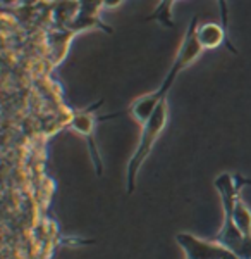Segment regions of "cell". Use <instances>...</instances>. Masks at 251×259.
<instances>
[{"instance_id": "6da1fadb", "label": "cell", "mask_w": 251, "mask_h": 259, "mask_svg": "<svg viewBox=\"0 0 251 259\" xmlns=\"http://www.w3.org/2000/svg\"><path fill=\"white\" fill-rule=\"evenodd\" d=\"M249 180L241 178L239 175L229 173L220 175L215 180V189L219 190L220 200H222L224 206V227L219 235L213 237V240L220 242L225 247L234 250L241 259H251V240L246 239L234 223V206H236V200L241 197V187L249 185Z\"/></svg>"}, {"instance_id": "7a4b0ae2", "label": "cell", "mask_w": 251, "mask_h": 259, "mask_svg": "<svg viewBox=\"0 0 251 259\" xmlns=\"http://www.w3.org/2000/svg\"><path fill=\"white\" fill-rule=\"evenodd\" d=\"M167 119H169V106H167V100H164V102L158 106V109L155 111V114L152 118L141 126V135H140V140H138L136 150L131 156V159H129L128 169H126V189H128V194L135 192L138 173H140L146 157L152 152L153 145L160 139L162 132H164V128L167 126Z\"/></svg>"}, {"instance_id": "3957f363", "label": "cell", "mask_w": 251, "mask_h": 259, "mask_svg": "<svg viewBox=\"0 0 251 259\" xmlns=\"http://www.w3.org/2000/svg\"><path fill=\"white\" fill-rule=\"evenodd\" d=\"M196 28H198V18L195 16V18L190 21V24H187L186 33H184L182 41H181V45H179V50H177V54H175L174 62H172V66H170L169 73L165 74L162 85L155 90V95H157L160 100L167 99V94H169V90L172 89L174 81L177 80L179 74H181L184 69L190 68V66L202 56L203 47L200 45L198 36H196Z\"/></svg>"}, {"instance_id": "277c9868", "label": "cell", "mask_w": 251, "mask_h": 259, "mask_svg": "<svg viewBox=\"0 0 251 259\" xmlns=\"http://www.w3.org/2000/svg\"><path fill=\"white\" fill-rule=\"evenodd\" d=\"M175 242L181 245L186 259H241L234 250L217 240H205L191 233L181 232L175 235Z\"/></svg>"}, {"instance_id": "5b68a950", "label": "cell", "mask_w": 251, "mask_h": 259, "mask_svg": "<svg viewBox=\"0 0 251 259\" xmlns=\"http://www.w3.org/2000/svg\"><path fill=\"white\" fill-rule=\"evenodd\" d=\"M102 104V100L93 106L86 107L83 111H76L69 123V128L78 132L83 139L86 140L88 144V150H90V156H91V161H93V166H95V171L97 175L103 173V162H102V157H100V152H98V147H97V140H95V126H97V119H95L93 112L98 109V106Z\"/></svg>"}, {"instance_id": "8992f818", "label": "cell", "mask_w": 251, "mask_h": 259, "mask_svg": "<svg viewBox=\"0 0 251 259\" xmlns=\"http://www.w3.org/2000/svg\"><path fill=\"white\" fill-rule=\"evenodd\" d=\"M103 7H105V0H78V12L66 30L69 33H79L100 28L107 33H112V28L105 26L100 19V12Z\"/></svg>"}, {"instance_id": "52a82bcc", "label": "cell", "mask_w": 251, "mask_h": 259, "mask_svg": "<svg viewBox=\"0 0 251 259\" xmlns=\"http://www.w3.org/2000/svg\"><path fill=\"white\" fill-rule=\"evenodd\" d=\"M196 36H198V41L203 47V50L217 49L224 44L225 47L229 49V52L237 54V49L234 47V44L231 41V38H229L227 31L222 28V24H217V23L198 24V28H196Z\"/></svg>"}, {"instance_id": "ba28073f", "label": "cell", "mask_w": 251, "mask_h": 259, "mask_svg": "<svg viewBox=\"0 0 251 259\" xmlns=\"http://www.w3.org/2000/svg\"><path fill=\"white\" fill-rule=\"evenodd\" d=\"M234 223L242 235L251 240V209L242 202L241 197L236 200V206H234Z\"/></svg>"}, {"instance_id": "9c48e42d", "label": "cell", "mask_w": 251, "mask_h": 259, "mask_svg": "<svg viewBox=\"0 0 251 259\" xmlns=\"http://www.w3.org/2000/svg\"><path fill=\"white\" fill-rule=\"evenodd\" d=\"M174 2L175 0H160L155 12L152 16H148L146 21H158L164 28H174V19H172Z\"/></svg>"}, {"instance_id": "30bf717a", "label": "cell", "mask_w": 251, "mask_h": 259, "mask_svg": "<svg viewBox=\"0 0 251 259\" xmlns=\"http://www.w3.org/2000/svg\"><path fill=\"white\" fill-rule=\"evenodd\" d=\"M220 14V24L229 35V0H215Z\"/></svg>"}, {"instance_id": "8fae6325", "label": "cell", "mask_w": 251, "mask_h": 259, "mask_svg": "<svg viewBox=\"0 0 251 259\" xmlns=\"http://www.w3.org/2000/svg\"><path fill=\"white\" fill-rule=\"evenodd\" d=\"M124 0H105V7L107 9H114V7H119Z\"/></svg>"}, {"instance_id": "7c38bea8", "label": "cell", "mask_w": 251, "mask_h": 259, "mask_svg": "<svg viewBox=\"0 0 251 259\" xmlns=\"http://www.w3.org/2000/svg\"><path fill=\"white\" fill-rule=\"evenodd\" d=\"M41 0H21V4L23 6H28V7H31V6H36V4H40Z\"/></svg>"}]
</instances>
